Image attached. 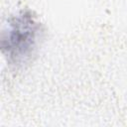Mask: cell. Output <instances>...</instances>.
Instances as JSON below:
<instances>
[{"label": "cell", "instance_id": "obj_1", "mask_svg": "<svg viewBox=\"0 0 127 127\" xmlns=\"http://www.w3.org/2000/svg\"><path fill=\"white\" fill-rule=\"evenodd\" d=\"M41 25L30 12L12 16L2 33L1 50L8 64L19 66L35 54L41 39Z\"/></svg>", "mask_w": 127, "mask_h": 127}]
</instances>
